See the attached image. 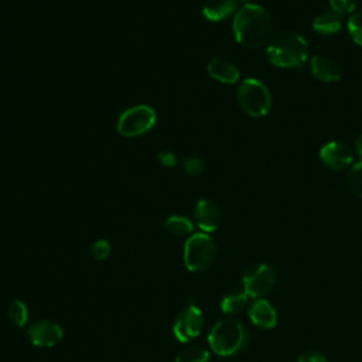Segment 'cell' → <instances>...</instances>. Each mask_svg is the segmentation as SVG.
Segmentation results:
<instances>
[{
    "mask_svg": "<svg viewBox=\"0 0 362 362\" xmlns=\"http://www.w3.org/2000/svg\"><path fill=\"white\" fill-rule=\"evenodd\" d=\"M272 17L260 6L249 3L242 6L233 17L232 30L238 44L256 49L269 42L272 35Z\"/></svg>",
    "mask_w": 362,
    "mask_h": 362,
    "instance_id": "obj_1",
    "label": "cell"
},
{
    "mask_svg": "<svg viewBox=\"0 0 362 362\" xmlns=\"http://www.w3.org/2000/svg\"><path fill=\"white\" fill-rule=\"evenodd\" d=\"M266 55L272 65L279 68H300L308 57V44L296 31L284 30L274 34L266 47Z\"/></svg>",
    "mask_w": 362,
    "mask_h": 362,
    "instance_id": "obj_2",
    "label": "cell"
},
{
    "mask_svg": "<svg viewBox=\"0 0 362 362\" xmlns=\"http://www.w3.org/2000/svg\"><path fill=\"white\" fill-rule=\"evenodd\" d=\"M247 341L249 334L245 325L233 317L219 320L208 334L209 348L221 356H232L239 354L246 348Z\"/></svg>",
    "mask_w": 362,
    "mask_h": 362,
    "instance_id": "obj_3",
    "label": "cell"
},
{
    "mask_svg": "<svg viewBox=\"0 0 362 362\" xmlns=\"http://www.w3.org/2000/svg\"><path fill=\"white\" fill-rule=\"evenodd\" d=\"M236 99L240 109L250 117H263L272 107V95L267 86L255 78H246L240 82Z\"/></svg>",
    "mask_w": 362,
    "mask_h": 362,
    "instance_id": "obj_4",
    "label": "cell"
},
{
    "mask_svg": "<svg viewBox=\"0 0 362 362\" xmlns=\"http://www.w3.org/2000/svg\"><path fill=\"white\" fill-rule=\"evenodd\" d=\"M216 252V243L209 235L192 233L184 243V263L191 272H202L214 263Z\"/></svg>",
    "mask_w": 362,
    "mask_h": 362,
    "instance_id": "obj_5",
    "label": "cell"
},
{
    "mask_svg": "<svg viewBox=\"0 0 362 362\" xmlns=\"http://www.w3.org/2000/svg\"><path fill=\"white\" fill-rule=\"evenodd\" d=\"M156 112L148 105H136L126 109L117 119L116 129L124 137H137L156 124Z\"/></svg>",
    "mask_w": 362,
    "mask_h": 362,
    "instance_id": "obj_6",
    "label": "cell"
},
{
    "mask_svg": "<svg viewBox=\"0 0 362 362\" xmlns=\"http://www.w3.org/2000/svg\"><path fill=\"white\" fill-rule=\"evenodd\" d=\"M276 272L266 263L250 264L242 276L243 291L252 298H262L276 284Z\"/></svg>",
    "mask_w": 362,
    "mask_h": 362,
    "instance_id": "obj_7",
    "label": "cell"
},
{
    "mask_svg": "<svg viewBox=\"0 0 362 362\" xmlns=\"http://www.w3.org/2000/svg\"><path fill=\"white\" fill-rule=\"evenodd\" d=\"M202 327H204L202 311L195 305H188L177 315L173 325V332L178 341L187 342L198 337L202 331Z\"/></svg>",
    "mask_w": 362,
    "mask_h": 362,
    "instance_id": "obj_8",
    "label": "cell"
},
{
    "mask_svg": "<svg viewBox=\"0 0 362 362\" xmlns=\"http://www.w3.org/2000/svg\"><path fill=\"white\" fill-rule=\"evenodd\" d=\"M28 338L30 341L37 345V346H42V348H49L54 346L55 344H58L62 339V328L49 320H41V321H35L34 324H31L28 327Z\"/></svg>",
    "mask_w": 362,
    "mask_h": 362,
    "instance_id": "obj_9",
    "label": "cell"
},
{
    "mask_svg": "<svg viewBox=\"0 0 362 362\" xmlns=\"http://www.w3.org/2000/svg\"><path fill=\"white\" fill-rule=\"evenodd\" d=\"M320 160L331 170H344L351 165L354 157L346 144L332 140L320 148Z\"/></svg>",
    "mask_w": 362,
    "mask_h": 362,
    "instance_id": "obj_10",
    "label": "cell"
},
{
    "mask_svg": "<svg viewBox=\"0 0 362 362\" xmlns=\"http://www.w3.org/2000/svg\"><path fill=\"white\" fill-rule=\"evenodd\" d=\"M194 218L202 232H214L221 225L222 214L215 202L209 199H199L194 208Z\"/></svg>",
    "mask_w": 362,
    "mask_h": 362,
    "instance_id": "obj_11",
    "label": "cell"
},
{
    "mask_svg": "<svg viewBox=\"0 0 362 362\" xmlns=\"http://www.w3.org/2000/svg\"><path fill=\"white\" fill-rule=\"evenodd\" d=\"M247 315L256 327L263 329H270L277 324V313L266 298H256L249 305Z\"/></svg>",
    "mask_w": 362,
    "mask_h": 362,
    "instance_id": "obj_12",
    "label": "cell"
},
{
    "mask_svg": "<svg viewBox=\"0 0 362 362\" xmlns=\"http://www.w3.org/2000/svg\"><path fill=\"white\" fill-rule=\"evenodd\" d=\"M310 69L314 78L321 82H337L341 79V69L337 62L325 55H315L311 58Z\"/></svg>",
    "mask_w": 362,
    "mask_h": 362,
    "instance_id": "obj_13",
    "label": "cell"
},
{
    "mask_svg": "<svg viewBox=\"0 0 362 362\" xmlns=\"http://www.w3.org/2000/svg\"><path fill=\"white\" fill-rule=\"evenodd\" d=\"M208 75L222 83H236L239 79V69L230 61L223 58H212L206 65Z\"/></svg>",
    "mask_w": 362,
    "mask_h": 362,
    "instance_id": "obj_14",
    "label": "cell"
},
{
    "mask_svg": "<svg viewBox=\"0 0 362 362\" xmlns=\"http://www.w3.org/2000/svg\"><path fill=\"white\" fill-rule=\"evenodd\" d=\"M236 13V0H206L202 16L209 21H222Z\"/></svg>",
    "mask_w": 362,
    "mask_h": 362,
    "instance_id": "obj_15",
    "label": "cell"
},
{
    "mask_svg": "<svg viewBox=\"0 0 362 362\" xmlns=\"http://www.w3.org/2000/svg\"><path fill=\"white\" fill-rule=\"evenodd\" d=\"M341 16L334 10H325L313 20V30L321 35H334L341 30Z\"/></svg>",
    "mask_w": 362,
    "mask_h": 362,
    "instance_id": "obj_16",
    "label": "cell"
},
{
    "mask_svg": "<svg viewBox=\"0 0 362 362\" xmlns=\"http://www.w3.org/2000/svg\"><path fill=\"white\" fill-rule=\"evenodd\" d=\"M247 298L249 296L243 290L229 293L221 300V310L228 315H235L246 307Z\"/></svg>",
    "mask_w": 362,
    "mask_h": 362,
    "instance_id": "obj_17",
    "label": "cell"
},
{
    "mask_svg": "<svg viewBox=\"0 0 362 362\" xmlns=\"http://www.w3.org/2000/svg\"><path fill=\"white\" fill-rule=\"evenodd\" d=\"M164 228L168 233L174 236H185V235H192L194 225L192 222L182 216V215H171L167 218L164 222Z\"/></svg>",
    "mask_w": 362,
    "mask_h": 362,
    "instance_id": "obj_18",
    "label": "cell"
},
{
    "mask_svg": "<svg viewBox=\"0 0 362 362\" xmlns=\"http://www.w3.org/2000/svg\"><path fill=\"white\" fill-rule=\"evenodd\" d=\"M175 362H209V352L202 346L191 345L177 355Z\"/></svg>",
    "mask_w": 362,
    "mask_h": 362,
    "instance_id": "obj_19",
    "label": "cell"
},
{
    "mask_svg": "<svg viewBox=\"0 0 362 362\" xmlns=\"http://www.w3.org/2000/svg\"><path fill=\"white\" fill-rule=\"evenodd\" d=\"M7 315L10 318V321L17 325V327H24L27 320H28V310L27 305L20 301V300H14L7 310Z\"/></svg>",
    "mask_w": 362,
    "mask_h": 362,
    "instance_id": "obj_20",
    "label": "cell"
},
{
    "mask_svg": "<svg viewBox=\"0 0 362 362\" xmlns=\"http://www.w3.org/2000/svg\"><path fill=\"white\" fill-rule=\"evenodd\" d=\"M349 189L359 198H362V161H358L351 167L346 175Z\"/></svg>",
    "mask_w": 362,
    "mask_h": 362,
    "instance_id": "obj_21",
    "label": "cell"
},
{
    "mask_svg": "<svg viewBox=\"0 0 362 362\" xmlns=\"http://www.w3.org/2000/svg\"><path fill=\"white\" fill-rule=\"evenodd\" d=\"M346 28L354 42L362 47V8L351 14Z\"/></svg>",
    "mask_w": 362,
    "mask_h": 362,
    "instance_id": "obj_22",
    "label": "cell"
},
{
    "mask_svg": "<svg viewBox=\"0 0 362 362\" xmlns=\"http://www.w3.org/2000/svg\"><path fill=\"white\" fill-rule=\"evenodd\" d=\"M182 168L184 171L191 175V177H197V175H201L204 168H205V164L202 161L201 157L198 156H189L187 157L184 161H182Z\"/></svg>",
    "mask_w": 362,
    "mask_h": 362,
    "instance_id": "obj_23",
    "label": "cell"
},
{
    "mask_svg": "<svg viewBox=\"0 0 362 362\" xmlns=\"http://www.w3.org/2000/svg\"><path fill=\"white\" fill-rule=\"evenodd\" d=\"M328 1L331 6V10H334L339 16L354 13V10L356 8V4H358V0H328Z\"/></svg>",
    "mask_w": 362,
    "mask_h": 362,
    "instance_id": "obj_24",
    "label": "cell"
},
{
    "mask_svg": "<svg viewBox=\"0 0 362 362\" xmlns=\"http://www.w3.org/2000/svg\"><path fill=\"white\" fill-rule=\"evenodd\" d=\"M90 252H92V256L98 260H103L109 256L110 253V245L107 240L105 239H98L93 242L92 247H90Z\"/></svg>",
    "mask_w": 362,
    "mask_h": 362,
    "instance_id": "obj_25",
    "label": "cell"
},
{
    "mask_svg": "<svg viewBox=\"0 0 362 362\" xmlns=\"http://www.w3.org/2000/svg\"><path fill=\"white\" fill-rule=\"evenodd\" d=\"M297 362H327V358L320 351H307L297 358Z\"/></svg>",
    "mask_w": 362,
    "mask_h": 362,
    "instance_id": "obj_26",
    "label": "cell"
},
{
    "mask_svg": "<svg viewBox=\"0 0 362 362\" xmlns=\"http://www.w3.org/2000/svg\"><path fill=\"white\" fill-rule=\"evenodd\" d=\"M157 160L163 167H174L177 164V157L173 151L161 150L157 153Z\"/></svg>",
    "mask_w": 362,
    "mask_h": 362,
    "instance_id": "obj_27",
    "label": "cell"
},
{
    "mask_svg": "<svg viewBox=\"0 0 362 362\" xmlns=\"http://www.w3.org/2000/svg\"><path fill=\"white\" fill-rule=\"evenodd\" d=\"M354 147H355V153H356L359 161H362V134H359V136L356 137Z\"/></svg>",
    "mask_w": 362,
    "mask_h": 362,
    "instance_id": "obj_28",
    "label": "cell"
},
{
    "mask_svg": "<svg viewBox=\"0 0 362 362\" xmlns=\"http://www.w3.org/2000/svg\"><path fill=\"white\" fill-rule=\"evenodd\" d=\"M236 1H242V3H245V4H249V3H250V0H236Z\"/></svg>",
    "mask_w": 362,
    "mask_h": 362,
    "instance_id": "obj_29",
    "label": "cell"
}]
</instances>
